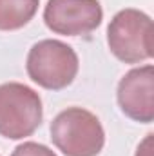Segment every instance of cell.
Listing matches in <instances>:
<instances>
[{"instance_id":"6da1fadb","label":"cell","mask_w":154,"mask_h":156,"mask_svg":"<svg viewBox=\"0 0 154 156\" xmlns=\"http://www.w3.org/2000/svg\"><path fill=\"white\" fill-rule=\"evenodd\" d=\"M51 140L65 156H98L105 145V131L91 111L67 107L51 122Z\"/></svg>"},{"instance_id":"7a4b0ae2","label":"cell","mask_w":154,"mask_h":156,"mask_svg":"<svg viewBox=\"0 0 154 156\" xmlns=\"http://www.w3.org/2000/svg\"><path fill=\"white\" fill-rule=\"evenodd\" d=\"M26 69L40 87L60 91L73 83L78 75V55L65 42L45 38L37 42L27 55Z\"/></svg>"},{"instance_id":"3957f363","label":"cell","mask_w":154,"mask_h":156,"mask_svg":"<svg viewBox=\"0 0 154 156\" xmlns=\"http://www.w3.org/2000/svg\"><path fill=\"white\" fill-rule=\"evenodd\" d=\"M107 44L111 53L125 64H138L152 58V20L140 9L118 11L109 27Z\"/></svg>"},{"instance_id":"277c9868","label":"cell","mask_w":154,"mask_h":156,"mask_svg":"<svg viewBox=\"0 0 154 156\" xmlns=\"http://www.w3.org/2000/svg\"><path fill=\"white\" fill-rule=\"evenodd\" d=\"M42 116V100L35 89L20 82L0 85V136L27 138L40 127Z\"/></svg>"},{"instance_id":"5b68a950","label":"cell","mask_w":154,"mask_h":156,"mask_svg":"<svg viewBox=\"0 0 154 156\" xmlns=\"http://www.w3.org/2000/svg\"><path fill=\"white\" fill-rule=\"evenodd\" d=\"M103 20L98 0H47L44 9L45 26L65 37H82L94 31Z\"/></svg>"},{"instance_id":"8992f818","label":"cell","mask_w":154,"mask_h":156,"mask_svg":"<svg viewBox=\"0 0 154 156\" xmlns=\"http://www.w3.org/2000/svg\"><path fill=\"white\" fill-rule=\"evenodd\" d=\"M118 105L125 116L140 123L154 120V67L151 64L125 73L116 91Z\"/></svg>"},{"instance_id":"52a82bcc","label":"cell","mask_w":154,"mask_h":156,"mask_svg":"<svg viewBox=\"0 0 154 156\" xmlns=\"http://www.w3.org/2000/svg\"><path fill=\"white\" fill-rule=\"evenodd\" d=\"M38 11V0H0V31H16Z\"/></svg>"},{"instance_id":"ba28073f","label":"cell","mask_w":154,"mask_h":156,"mask_svg":"<svg viewBox=\"0 0 154 156\" xmlns=\"http://www.w3.org/2000/svg\"><path fill=\"white\" fill-rule=\"evenodd\" d=\"M11 156H56L49 147L37 144V142H24L18 147H15Z\"/></svg>"},{"instance_id":"9c48e42d","label":"cell","mask_w":154,"mask_h":156,"mask_svg":"<svg viewBox=\"0 0 154 156\" xmlns=\"http://www.w3.org/2000/svg\"><path fill=\"white\" fill-rule=\"evenodd\" d=\"M152 133H149L145 136V140L138 145V151H136V156H152Z\"/></svg>"}]
</instances>
